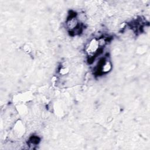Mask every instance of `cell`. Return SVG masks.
<instances>
[{
	"mask_svg": "<svg viewBox=\"0 0 150 150\" xmlns=\"http://www.w3.org/2000/svg\"><path fill=\"white\" fill-rule=\"evenodd\" d=\"M103 47L100 45L98 38H93L87 43L86 47V52L90 59L94 58L99 55L103 51Z\"/></svg>",
	"mask_w": 150,
	"mask_h": 150,
	"instance_id": "cell-1",
	"label": "cell"
},
{
	"mask_svg": "<svg viewBox=\"0 0 150 150\" xmlns=\"http://www.w3.org/2000/svg\"><path fill=\"white\" fill-rule=\"evenodd\" d=\"M112 67V65L111 62L108 59L103 58L98 62V64L97 67L96 73L99 75L107 74L111 70Z\"/></svg>",
	"mask_w": 150,
	"mask_h": 150,
	"instance_id": "cell-2",
	"label": "cell"
},
{
	"mask_svg": "<svg viewBox=\"0 0 150 150\" xmlns=\"http://www.w3.org/2000/svg\"><path fill=\"white\" fill-rule=\"evenodd\" d=\"M69 72V69L66 66H62L59 69V73L62 75H65Z\"/></svg>",
	"mask_w": 150,
	"mask_h": 150,
	"instance_id": "cell-3",
	"label": "cell"
},
{
	"mask_svg": "<svg viewBox=\"0 0 150 150\" xmlns=\"http://www.w3.org/2000/svg\"><path fill=\"white\" fill-rule=\"evenodd\" d=\"M24 50L25 51V52H27V53H29L30 51V47L28 46H26L24 48Z\"/></svg>",
	"mask_w": 150,
	"mask_h": 150,
	"instance_id": "cell-4",
	"label": "cell"
}]
</instances>
